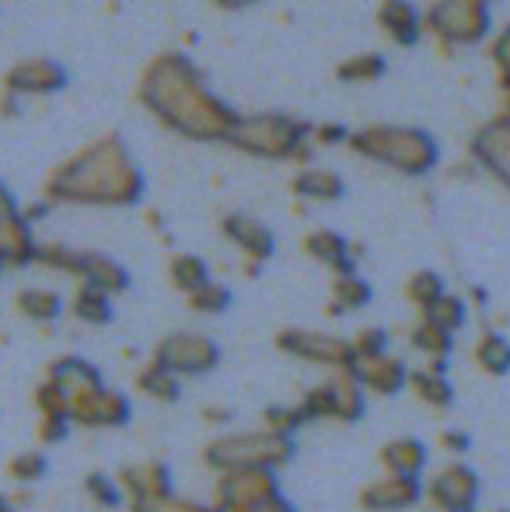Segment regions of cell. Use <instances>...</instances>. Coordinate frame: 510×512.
<instances>
[{"label": "cell", "mask_w": 510, "mask_h": 512, "mask_svg": "<svg viewBox=\"0 0 510 512\" xmlns=\"http://www.w3.org/2000/svg\"><path fill=\"white\" fill-rule=\"evenodd\" d=\"M0 512H10L8 508H5V505H0Z\"/></svg>", "instance_id": "obj_1"}]
</instances>
